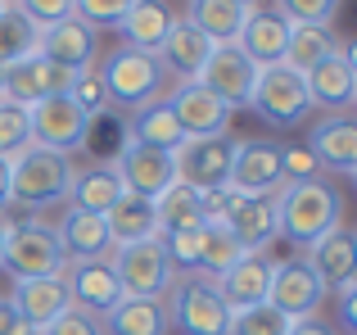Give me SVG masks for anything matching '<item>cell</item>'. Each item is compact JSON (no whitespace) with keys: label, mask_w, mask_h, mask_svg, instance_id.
<instances>
[{"label":"cell","mask_w":357,"mask_h":335,"mask_svg":"<svg viewBox=\"0 0 357 335\" xmlns=\"http://www.w3.org/2000/svg\"><path fill=\"white\" fill-rule=\"evenodd\" d=\"M276 204H280V236L298 249H312L317 240H326L344 218V200L326 177L280 186Z\"/></svg>","instance_id":"obj_1"},{"label":"cell","mask_w":357,"mask_h":335,"mask_svg":"<svg viewBox=\"0 0 357 335\" xmlns=\"http://www.w3.org/2000/svg\"><path fill=\"white\" fill-rule=\"evenodd\" d=\"M96 73H100V87H105L109 105L131 109V114L154 105V100H163V91H167V73H163V64H158V54L131 50V45L109 50Z\"/></svg>","instance_id":"obj_2"},{"label":"cell","mask_w":357,"mask_h":335,"mask_svg":"<svg viewBox=\"0 0 357 335\" xmlns=\"http://www.w3.org/2000/svg\"><path fill=\"white\" fill-rule=\"evenodd\" d=\"M73 172H77V168H73L68 154L27 145L23 154L9 159V204H23V209H50V204L68 200Z\"/></svg>","instance_id":"obj_3"},{"label":"cell","mask_w":357,"mask_h":335,"mask_svg":"<svg viewBox=\"0 0 357 335\" xmlns=\"http://www.w3.org/2000/svg\"><path fill=\"white\" fill-rule=\"evenodd\" d=\"M167 318L181 335H231V304L222 299L218 281L199 272H185L167 290Z\"/></svg>","instance_id":"obj_4"},{"label":"cell","mask_w":357,"mask_h":335,"mask_svg":"<svg viewBox=\"0 0 357 335\" xmlns=\"http://www.w3.org/2000/svg\"><path fill=\"white\" fill-rule=\"evenodd\" d=\"M0 267H5L14 281H36V276H63L68 254H63L54 227L45 222H14L9 240L0 249Z\"/></svg>","instance_id":"obj_5"},{"label":"cell","mask_w":357,"mask_h":335,"mask_svg":"<svg viewBox=\"0 0 357 335\" xmlns=\"http://www.w3.org/2000/svg\"><path fill=\"white\" fill-rule=\"evenodd\" d=\"M109 263L122 281V295H131V299H167L176 281V267L167 263V249L158 236L136 240V245H114Z\"/></svg>","instance_id":"obj_6"},{"label":"cell","mask_w":357,"mask_h":335,"mask_svg":"<svg viewBox=\"0 0 357 335\" xmlns=\"http://www.w3.org/2000/svg\"><path fill=\"white\" fill-rule=\"evenodd\" d=\"M249 109L271 127H298L307 114H312V100H307V82L303 73H294L289 64H271V68H258V82H253V100Z\"/></svg>","instance_id":"obj_7"},{"label":"cell","mask_w":357,"mask_h":335,"mask_svg":"<svg viewBox=\"0 0 357 335\" xmlns=\"http://www.w3.org/2000/svg\"><path fill=\"white\" fill-rule=\"evenodd\" d=\"M27 118H32V145L54 150V154H68V159H73V150L86 145L91 123H96V118H91L86 109L68 96V91H63V96L41 100V105H32V109H27Z\"/></svg>","instance_id":"obj_8"},{"label":"cell","mask_w":357,"mask_h":335,"mask_svg":"<svg viewBox=\"0 0 357 335\" xmlns=\"http://www.w3.org/2000/svg\"><path fill=\"white\" fill-rule=\"evenodd\" d=\"M195 82H199L208 96H218L222 105L236 114V109H249L253 82H258V68H253V59L240 50V45H213L208 64H204V73H199Z\"/></svg>","instance_id":"obj_9"},{"label":"cell","mask_w":357,"mask_h":335,"mask_svg":"<svg viewBox=\"0 0 357 335\" xmlns=\"http://www.w3.org/2000/svg\"><path fill=\"white\" fill-rule=\"evenodd\" d=\"M280 191L271 195H231V209L222 218V227L240 240L244 254H267V245L280 236Z\"/></svg>","instance_id":"obj_10"},{"label":"cell","mask_w":357,"mask_h":335,"mask_svg":"<svg viewBox=\"0 0 357 335\" xmlns=\"http://www.w3.org/2000/svg\"><path fill=\"white\" fill-rule=\"evenodd\" d=\"M114 172H118L122 191L140 195V200H154V195H163L167 186L176 181V154L140 145V141H127L114 159Z\"/></svg>","instance_id":"obj_11"},{"label":"cell","mask_w":357,"mask_h":335,"mask_svg":"<svg viewBox=\"0 0 357 335\" xmlns=\"http://www.w3.org/2000/svg\"><path fill=\"white\" fill-rule=\"evenodd\" d=\"M321 299H326V285H321V276L307 267V258L276 263V272H271V290H267V304L276 313H285L289 322H303V318H317Z\"/></svg>","instance_id":"obj_12"},{"label":"cell","mask_w":357,"mask_h":335,"mask_svg":"<svg viewBox=\"0 0 357 335\" xmlns=\"http://www.w3.org/2000/svg\"><path fill=\"white\" fill-rule=\"evenodd\" d=\"M63 285H68L73 308L91 313L96 322L122 299V281L109 258H77V263H68L63 267Z\"/></svg>","instance_id":"obj_13"},{"label":"cell","mask_w":357,"mask_h":335,"mask_svg":"<svg viewBox=\"0 0 357 335\" xmlns=\"http://www.w3.org/2000/svg\"><path fill=\"white\" fill-rule=\"evenodd\" d=\"M176 154V181L195 186V191H222L231 181V154L236 141L231 136H208V141H185Z\"/></svg>","instance_id":"obj_14"},{"label":"cell","mask_w":357,"mask_h":335,"mask_svg":"<svg viewBox=\"0 0 357 335\" xmlns=\"http://www.w3.org/2000/svg\"><path fill=\"white\" fill-rule=\"evenodd\" d=\"M167 105H172L185 141H208V136H227L231 132V109L222 105L218 96H208L199 82H176L172 96H167Z\"/></svg>","instance_id":"obj_15"},{"label":"cell","mask_w":357,"mask_h":335,"mask_svg":"<svg viewBox=\"0 0 357 335\" xmlns=\"http://www.w3.org/2000/svg\"><path fill=\"white\" fill-rule=\"evenodd\" d=\"M73 77H77V73L50 64L45 54H32V59L5 68V91H0V96L14 100V105H23V109H32V105H41V100H50V96H63V91L73 87Z\"/></svg>","instance_id":"obj_16"},{"label":"cell","mask_w":357,"mask_h":335,"mask_svg":"<svg viewBox=\"0 0 357 335\" xmlns=\"http://www.w3.org/2000/svg\"><path fill=\"white\" fill-rule=\"evenodd\" d=\"M36 54H45L50 64H59V68H68V73H86V68H96L100 32L86 27L77 14H68L63 23L41 27V50Z\"/></svg>","instance_id":"obj_17"},{"label":"cell","mask_w":357,"mask_h":335,"mask_svg":"<svg viewBox=\"0 0 357 335\" xmlns=\"http://www.w3.org/2000/svg\"><path fill=\"white\" fill-rule=\"evenodd\" d=\"M227 186L236 195H271L276 186H285V177H280V145H271V141H236Z\"/></svg>","instance_id":"obj_18"},{"label":"cell","mask_w":357,"mask_h":335,"mask_svg":"<svg viewBox=\"0 0 357 335\" xmlns=\"http://www.w3.org/2000/svg\"><path fill=\"white\" fill-rule=\"evenodd\" d=\"M307 150H312L317 168H326V172L357 177V118L353 114L321 118L307 136Z\"/></svg>","instance_id":"obj_19"},{"label":"cell","mask_w":357,"mask_h":335,"mask_svg":"<svg viewBox=\"0 0 357 335\" xmlns=\"http://www.w3.org/2000/svg\"><path fill=\"white\" fill-rule=\"evenodd\" d=\"M307 267H312L317 276H321L326 295H340L349 290V285L357 281V236L349 227H335L326 240H317L312 249H307Z\"/></svg>","instance_id":"obj_20"},{"label":"cell","mask_w":357,"mask_h":335,"mask_svg":"<svg viewBox=\"0 0 357 335\" xmlns=\"http://www.w3.org/2000/svg\"><path fill=\"white\" fill-rule=\"evenodd\" d=\"M9 304H14L18 318H23L36 335L50 327L54 318H63V313L73 308L63 276H36V281H14V295H9Z\"/></svg>","instance_id":"obj_21"},{"label":"cell","mask_w":357,"mask_h":335,"mask_svg":"<svg viewBox=\"0 0 357 335\" xmlns=\"http://www.w3.org/2000/svg\"><path fill=\"white\" fill-rule=\"evenodd\" d=\"M240 50L253 59V68H271V64L285 59V45H289V18L280 9H249L244 18V32H240Z\"/></svg>","instance_id":"obj_22"},{"label":"cell","mask_w":357,"mask_h":335,"mask_svg":"<svg viewBox=\"0 0 357 335\" xmlns=\"http://www.w3.org/2000/svg\"><path fill=\"white\" fill-rule=\"evenodd\" d=\"M208 54H213V41L195 23H185V18H176L172 32L158 45V64H163V73L176 77V82H195L204 73V64H208Z\"/></svg>","instance_id":"obj_23"},{"label":"cell","mask_w":357,"mask_h":335,"mask_svg":"<svg viewBox=\"0 0 357 335\" xmlns=\"http://www.w3.org/2000/svg\"><path fill=\"white\" fill-rule=\"evenodd\" d=\"M271 272H276V263H271L267 254H244L240 263H231L227 272L213 276V281H218L222 299L231 304V313H240V308H253V304H267Z\"/></svg>","instance_id":"obj_24"},{"label":"cell","mask_w":357,"mask_h":335,"mask_svg":"<svg viewBox=\"0 0 357 335\" xmlns=\"http://www.w3.org/2000/svg\"><path fill=\"white\" fill-rule=\"evenodd\" d=\"M303 82H307V100H312V109H335V114H344V109L357 100V77H353L349 64L340 59V50L326 54L317 68H307Z\"/></svg>","instance_id":"obj_25"},{"label":"cell","mask_w":357,"mask_h":335,"mask_svg":"<svg viewBox=\"0 0 357 335\" xmlns=\"http://www.w3.org/2000/svg\"><path fill=\"white\" fill-rule=\"evenodd\" d=\"M54 236H59L68 263H77V258H109V254H114V236H109V222L100 218V213L68 209L63 222L54 227Z\"/></svg>","instance_id":"obj_26"},{"label":"cell","mask_w":357,"mask_h":335,"mask_svg":"<svg viewBox=\"0 0 357 335\" xmlns=\"http://www.w3.org/2000/svg\"><path fill=\"white\" fill-rule=\"evenodd\" d=\"M172 318H167V299H131L122 295L114 308L100 318L105 335H167Z\"/></svg>","instance_id":"obj_27"},{"label":"cell","mask_w":357,"mask_h":335,"mask_svg":"<svg viewBox=\"0 0 357 335\" xmlns=\"http://www.w3.org/2000/svg\"><path fill=\"white\" fill-rule=\"evenodd\" d=\"M176 14L163 5V0H136V5L122 14L118 23V36L122 45H131V50H145V54H158V45H163V36L172 32Z\"/></svg>","instance_id":"obj_28"},{"label":"cell","mask_w":357,"mask_h":335,"mask_svg":"<svg viewBox=\"0 0 357 335\" xmlns=\"http://www.w3.org/2000/svg\"><path fill=\"white\" fill-rule=\"evenodd\" d=\"M244 18H249V9L236 0H190V9H185V23H195L213 45H236Z\"/></svg>","instance_id":"obj_29"},{"label":"cell","mask_w":357,"mask_h":335,"mask_svg":"<svg viewBox=\"0 0 357 335\" xmlns=\"http://www.w3.org/2000/svg\"><path fill=\"white\" fill-rule=\"evenodd\" d=\"M118 195H122V181H118L114 163H105V168H86V172H73L68 209H77V213H100V218H105V213L118 204Z\"/></svg>","instance_id":"obj_30"},{"label":"cell","mask_w":357,"mask_h":335,"mask_svg":"<svg viewBox=\"0 0 357 335\" xmlns=\"http://www.w3.org/2000/svg\"><path fill=\"white\" fill-rule=\"evenodd\" d=\"M105 222H109V236H114V245H136V240L158 236L154 200H140V195H131V191L118 195V204L105 213Z\"/></svg>","instance_id":"obj_31"},{"label":"cell","mask_w":357,"mask_h":335,"mask_svg":"<svg viewBox=\"0 0 357 335\" xmlns=\"http://www.w3.org/2000/svg\"><path fill=\"white\" fill-rule=\"evenodd\" d=\"M154 222H158V236L204 227V195L185 181H172L163 195H154Z\"/></svg>","instance_id":"obj_32"},{"label":"cell","mask_w":357,"mask_h":335,"mask_svg":"<svg viewBox=\"0 0 357 335\" xmlns=\"http://www.w3.org/2000/svg\"><path fill=\"white\" fill-rule=\"evenodd\" d=\"M131 141L154 145V150H181L185 145V132H181V123H176L167 96L154 100V105H145V109H136V118H131Z\"/></svg>","instance_id":"obj_33"},{"label":"cell","mask_w":357,"mask_h":335,"mask_svg":"<svg viewBox=\"0 0 357 335\" xmlns=\"http://www.w3.org/2000/svg\"><path fill=\"white\" fill-rule=\"evenodd\" d=\"M340 50V41H335L331 27H312V23H289V45H285V59L294 73H307L317 68V64L326 59V54Z\"/></svg>","instance_id":"obj_34"},{"label":"cell","mask_w":357,"mask_h":335,"mask_svg":"<svg viewBox=\"0 0 357 335\" xmlns=\"http://www.w3.org/2000/svg\"><path fill=\"white\" fill-rule=\"evenodd\" d=\"M36 50H41V27L27 23L18 9H5V14H0V73L23 64V59H32Z\"/></svg>","instance_id":"obj_35"},{"label":"cell","mask_w":357,"mask_h":335,"mask_svg":"<svg viewBox=\"0 0 357 335\" xmlns=\"http://www.w3.org/2000/svg\"><path fill=\"white\" fill-rule=\"evenodd\" d=\"M244 249L240 240L231 236L222 222H204V263H199V276H222L231 263H240Z\"/></svg>","instance_id":"obj_36"},{"label":"cell","mask_w":357,"mask_h":335,"mask_svg":"<svg viewBox=\"0 0 357 335\" xmlns=\"http://www.w3.org/2000/svg\"><path fill=\"white\" fill-rule=\"evenodd\" d=\"M27 145H32V118H27V109L0 96V154L14 159V154L27 150Z\"/></svg>","instance_id":"obj_37"},{"label":"cell","mask_w":357,"mask_h":335,"mask_svg":"<svg viewBox=\"0 0 357 335\" xmlns=\"http://www.w3.org/2000/svg\"><path fill=\"white\" fill-rule=\"evenodd\" d=\"M294 322L285 313H276L271 304H253V308H240L231 318V335H289Z\"/></svg>","instance_id":"obj_38"},{"label":"cell","mask_w":357,"mask_h":335,"mask_svg":"<svg viewBox=\"0 0 357 335\" xmlns=\"http://www.w3.org/2000/svg\"><path fill=\"white\" fill-rule=\"evenodd\" d=\"M167 249V263L172 267H185V272H199L204 263V227H185V231H167L158 236Z\"/></svg>","instance_id":"obj_39"},{"label":"cell","mask_w":357,"mask_h":335,"mask_svg":"<svg viewBox=\"0 0 357 335\" xmlns=\"http://www.w3.org/2000/svg\"><path fill=\"white\" fill-rule=\"evenodd\" d=\"M136 5V0H73V14L82 18L86 27H96V32H105V27H118L122 14Z\"/></svg>","instance_id":"obj_40"},{"label":"cell","mask_w":357,"mask_h":335,"mask_svg":"<svg viewBox=\"0 0 357 335\" xmlns=\"http://www.w3.org/2000/svg\"><path fill=\"white\" fill-rule=\"evenodd\" d=\"M276 9L289 23H312V27H331L340 14V0H276Z\"/></svg>","instance_id":"obj_41"},{"label":"cell","mask_w":357,"mask_h":335,"mask_svg":"<svg viewBox=\"0 0 357 335\" xmlns=\"http://www.w3.org/2000/svg\"><path fill=\"white\" fill-rule=\"evenodd\" d=\"M280 177H285V186H294V181H312V177H321V168H317V159H312L307 145H280Z\"/></svg>","instance_id":"obj_42"},{"label":"cell","mask_w":357,"mask_h":335,"mask_svg":"<svg viewBox=\"0 0 357 335\" xmlns=\"http://www.w3.org/2000/svg\"><path fill=\"white\" fill-rule=\"evenodd\" d=\"M9 9H18L36 27H50V23H63L73 14V0H9Z\"/></svg>","instance_id":"obj_43"},{"label":"cell","mask_w":357,"mask_h":335,"mask_svg":"<svg viewBox=\"0 0 357 335\" xmlns=\"http://www.w3.org/2000/svg\"><path fill=\"white\" fill-rule=\"evenodd\" d=\"M68 96H73V100H77V105H82V109H86V114H91V118H96V114H100V109H105V105H109V100H105V87H100V73H96V68H86V73H77V77H73V87H68Z\"/></svg>","instance_id":"obj_44"},{"label":"cell","mask_w":357,"mask_h":335,"mask_svg":"<svg viewBox=\"0 0 357 335\" xmlns=\"http://www.w3.org/2000/svg\"><path fill=\"white\" fill-rule=\"evenodd\" d=\"M41 335H105V331H100V322L91 318V313L68 308L63 318H54V322H50V327H45Z\"/></svg>","instance_id":"obj_45"},{"label":"cell","mask_w":357,"mask_h":335,"mask_svg":"<svg viewBox=\"0 0 357 335\" xmlns=\"http://www.w3.org/2000/svg\"><path fill=\"white\" fill-rule=\"evenodd\" d=\"M0 335H36L23 318H18V308L9 299H0Z\"/></svg>","instance_id":"obj_46"},{"label":"cell","mask_w":357,"mask_h":335,"mask_svg":"<svg viewBox=\"0 0 357 335\" xmlns=\"http://www.w3.org/2000/svg\"><path fill=\"white\" fill-rule=\"evenodd\" d=\"M340 322L357 335V281L349 285V290H340Z\"/></svg>","instance_id":"obj_47"},{"label":"cell","mask_w":357,"mask_h":335,"mask_svg":"<svg viewBox=\"0 0 357 335\" xmlns=\"http://www.w3.org/2000/svg\"><path fill=\"white\" fill-rule=\"evenodd\" d=\"M289 335H340V331L326 327L321 318H303V322H294V327H289Z\"/></svg>","instance_id":"obj_48"},{"label":"cell","mask_w":357,"mask_h":335,"mask_svg":"<svg viewBox=\"0 0 357 335\" xmlns=\"http://www.w3.org/2000/svg\"><path fill=\"white\" fill-rule=\"evenodd\" d=\"M9 209V159L0 154V213Z\"/></svg>","instance_id":"obj_49"},{"label":"cell","mask_w":357,"mask_h":335,"mask_svg":"<svg viewBox=\"0 0 357 335\" xmlns=\"http://www.w3.org/2000/svg\"><path fill=\"white\" fill-rule=\"evenodd\" d=\"M340 59L353 68V77H357V41H340Z\"/></svg>","instance_id":"obj_50"},{"label":"cell","mask_w":357,"mask_h":335,"mask_svg":"<svg viewBox=\"0 0 357 335\" xmlns=\"http://www.w3.org/2000/svg\"><path fill=\"white\" fill-rule=\"evenodd\" d=\"M9 227H14V222H9L5 213H0V249H5V240H9Z\"/></svg>","instance_id":"obj_51"},{"label":"cell","mask_w":357,"mask_h":335,"mask_svg":"<svg viewBox=\"0 0 357 335\" xmlns=\"http://www.w3.org/2000/svg\"><path fill=\"white\" fill-rule=\"evenodd\" d=\"M236 5H244V9H258V5H262V0H236Z\"/></svg>","instance_id":"obj_52"},{"label":"cell","mask_w":357,"mask_h":335,"mask_svg":"<svg viewBox=\"0 0 357 335\" xmlns=\"http://www.w3.org/2000/svg\"><path fill=\"white\" fill-rule=\"evenodd\" d=\"M5 9H9V0H0V14H5Z\"/></svg>","instance_id":"obj_53"},{"label":"cell","mask_w":357,"mask_h":335,"mask_svg":"<svg viewBox=\"0 0 357 335\" xmlns=\"http://www.w3.org/2000/svg\"><path fill=\"white\" fill-rule=\"evenodd\" d=\"M0 91H5V73H0Z\"/></svg>","instance_id":"obj_54"},{"label":"cell","mask_w":357,"mask_h":335,"mask_svg":"<svg viewBox=\"0 0 357 335\" xmlns=\"http://www.w3.org/2000/svg\"><path fill=\"white\" fill-rule=\"evenodd\" d=\"M353 181H357V177H353Z\"/></svg>","instance_id":"obj_55"},{"label":"cell","mask_w":357,"mask_h":335,"mask_svg":"<svg viewBox=\"0 0 357 335\" xmlns=\"http://www.w3.org/2000/svg\"><path fill=\"white\" fill-rule=\"evenodd\" d=\"M353 105H357V100H353Z\"/></svg>","instance_id":"obj_56"},{"label":"cell","mask_w":357,"mask_h":335,"mask_svg":"<svg viewBox=\"0 0 357 335\" xmlns=\"http://www.w3.org/2000/svg\"><path fill=\"white\" fill-rule=\"evenodd\" d=\"M353 236H357V231H353Z\"/></svg>","instance_id":"obj_57"}]
</instances>
